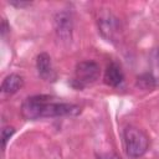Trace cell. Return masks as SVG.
<instances>
[{"label":"cell","instance_id":"cell-1","mask_svg":"<svg viewBox=\"0 0 159 159\" xmlns=\"http://www.w3.org/2000/svg\"><path fill=\"white\" fill-rule=\"evenodd\" d=\"M81 108L77 104L52 101L47 94H35L27 97L21 104V114L27 120L40 118H53L65 116H77Z\"/></svg>","mask_w":159,"mask_h":159},{"label":"cell","instance_id":"cell-2","mask_svg":"<svg viewBox=\"0 0 159 159\" xmlns=\"http://www.w3.org/2000/svg\"><path fill=\"white\" fill-rule=\"evenodd\" d=\"M123 144L125 154L132 159H137L147 153L149 138L142 129L129 125L123 130Z\"/></svg>","mask_w":159,"mask_h":159},{"label":"cell","instance_id":"cell-3","mask_svg":"<svg viewBox=\"0 0 159 159\" xmlns=\"http://www.w3.org/2000/svg\"><path fill=\"white\" fill-rule=\"evenodd\" d=\"M101 75V67L94 61H82L77 63L75 71V78L72 80V86L75 88H84L88 84L94 83Z\"/></svg>","mask_w":159,"mask_h":159},{"label":"cell","instance_id":"cell-4","mask_svg":"<svg viewBox=\"0 0 159 159\" xmlns=\"http://www.w3.org/2000/svg\"><path fill=\"white\" fill-rule=\"evenodd\" d=\"M97 26H98V31L101 36L104 40L112 43H116L117 41H119L122 26H120V21L118 20V17H116L111 12L101 14L99 17L97 19Z\"/></svg>","mask_w":159,"mask_h":159},{"label":"cell","instance_id":"cell-5","mask_svg":"<svg viewBox=\"0 0 159 159\" xmlns=\"http://www.w3.org/2000/svg\"><path fill=\"white\" fill-rule=\"evenodd\" d=\"M53 27L58 40H61L62 42H70L72 40V32H73L72 14L66 10L58 11L53 19Z\"/></svg>","mask_w":159,"mask_h":159},{"label":"cell","instance_id":"cell-6","mask_svg":"<svg viewBox=\"0 0 159 159\" xmlns=\"http://www.w3.org/2000/svg\"><path fill=\"white\" fill-rule=\"evenodd\" d=\"M36 70H37L39 76L46 82H53L57 78V75H56V71L53 68L51 57L46 52H41V53L37 55V57H36Z\"/></svg>","mask_w":159,"mask_h":159},{"label":"cell","instance_id":"cell-7","mask_svg":"<svg viewBox=\"0 0 159 159\" xmlns=\"http://www.w3.org/2000/svg\"><path fill=\"white\" fill-rule=\"evenodd\" d=\"M124 81V73L120 66L116 62H111L104 71V82L109 87H118Z\"/></svg>","mask_w":159,"mask_h":159},{"label":"cell","instance_id":"cell-8","mask_svg":"<svg viewBox=\"0 0 159 159\" xmlns=\"http://www.w3.org/2000/svg\"><path fill=\"white\" fill-rule=\"evenodd\" d=\"M24 84V80L17 73H11L6 76L1 83V92L5 94H14L16 93Z\"/></svg>","mask_w":159,"mask_h":159},{"label":"cell","instance_id":"cell-9","mask_svg":"<svg viewBox=\"0 0 159 159\" xmlns=\"http://www.w3.org/2000/svg\"><path fill=\"white\" fill-rule=\"evenodd\" d=\"M137 84L142 88V89H145V91H150L153 88H155L157 86V81L154 78V76L149 72H145V73H142L140 76H138L137 78Z\"/></svg>","mask_w":159,"mask_h":159},{"label":"cell","instance_id":"cell-10","mask_svg":"<svg viewBox=\"0 0 159 159\" xmlns=\"http://www.w3.org/2000/svg\"><path fill=\"white\" fill-rule=\"evenodd\" d=\"M15 133V128L14 127H4L1 130V142H2V149L6 148L7 142L10 140V138L14 135Z\"/></svg>","mask_w":159,"mask_h":159},{"label":"cell","instance_id":"cell-11","mask_svg":"<svg viewBox=\"0 0 159 159\" xmlns=\"http://www.w3.org/2000/svg\"><path fill=\"white\" fill-rule=\"evenodd\" d=\"M10 5L15 6V7H26V6H30L31 2L30 1H16V0H12V1H9Z\"/></svg>","mask_w":159,"mask_h":159},{"label":"cell","instance_id":"cell-12","mask_svg":"<svg viewBox=\"0 0 159 159\" xmlns=\"http://www.w3.org/2000/svg\"><path fill=\"white\" fill-rule=\"evenodd\" d=\"M10 31V26L7 25V21H6V19H2V21H1V30H0V32H1V36L4 37L7 32Z\"/></svg>","mask_w":159,"mask_h":159},{"label":"cell","instance_id":"cell-13","mask_svg":"<svg viewBox=\"0 0 159 159\" xmlns=\"http://www.w3.org/2000/svg\"><path fill=\"white\" fill-rule=\"evenodd\" d=\"M98 159H120V157L116 153H106V154H102Z\"/></svg>","mask_w":159,"mask_h":159},{"label":"cell","instance_id":"cell-14","mask_svg":"<svg viewBox=\"0 0 159 159\" xmlns=\"http://www.w3.org/2000/svg\"><path fill=\"white\" fill-rule=\"evenodd\" d=\"M158 62H159V50H158Z\"/></svg>","mask_w":159,"mask_h":159}]
</instances>
